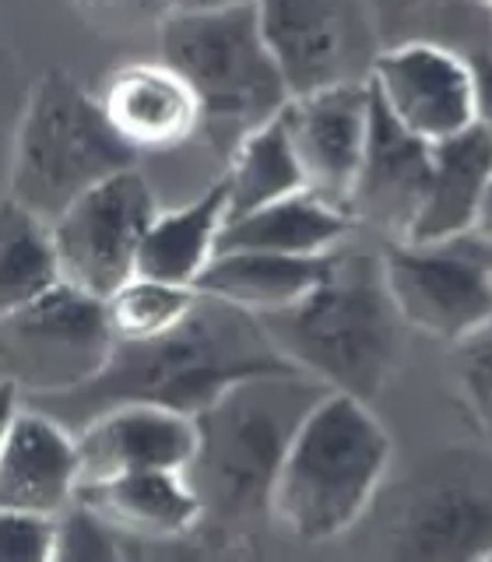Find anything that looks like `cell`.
<instances>
[{
  "label": "cell",
  "instance_id": "obj_12",
  "mask_svg": "<svg viewBox=\"0 0 492 562\" xmlns=\"http://www.w3.org/2000/svg\"><path fill=\"white\" fill-rule=\"evenodd\" d=\"M369 116L373 92L366 78L292 95L281 110L303 187L334 207L348 211L369 137Z\"/></svg>",
  "mask_w": 492,
  "mask_h": 562
},
{
  "label": "cell",
  "instance_id": "obj_8",
  "mask_svg": "<svg viewBox=\"0 0 492 562\" xmlns=\"http://www.w3.org/2000/svg\"><path fill=\"white\" fill-rule=\"evenodd\" d=\"M380 260L404 327L457 345L492 321V246L479 236L391 243Z\"/></svg>",
  "mask_w": 492,
  "mask_h": 562
},
{
  "label": "cell",
  "instance_id": "obj_2",
  "mask_svg": "<svg viewBox=\"0 0 492 562\" xmlns=\"http://www.w3.org/2000/svg\"><path fill=\"white\" fill-rule=\"evenodd\" d=\"M324 391V383L299 369L260 373L225 386L193 415L198 447L183 474L198 496L201 527L233 531L268 517L275 474L289 439Z\"/></svg>",
  "mask_w": 492,
  "mask_h": 562
},
{
  "label": "cell",
  "instance_id": "obj_6",
  "mask_svg": "<svg viewBox=\"0 0 492 562\" xmlns=\"http://www.w3.org/2000/svg\"><path fill=\"white\" fill-rule=\"evenodd\" d=\"M137 162L141 158L113 134L99 95L67 70H46L29 85L18 120L8 198L49 225L85 190Z\"/></svg>",
  "mask_w": 492,
  "mask_h": 562
},
{
  "label": "cell",
  "instance_id": "obj_11",
  "mask_svg": "<svg viewBox=\"0 0 492 562\" xmlns=\"http://www.w3.org/2000/svg\"><path fill=\"white\" fill-rule=\"evenodd\" d=\"M264 46L292 95L362 81L359 40L369 29L362 0H254Z\"/></svg>",
  "mask_w": 492,
  "mask_h": 562
},
{
  "label": "cell",
  "instance_id": "obj_10",
  "mask_svg": "<svg viewBox=\"0 0 492 562\" xmlns=\"http://www.w3.org/2000/svg\"><path fill=\"white\" fill-rule=\"evenodd\" d=\"M366 81L380 110L426 145L474 127V70L444 46H387L369 64Z\"/></svg>",
  "mask_w": 492,
  "mask_h": 562
},
{
  "label": "cell",
  "instance_id": "obj_7",
  "mask_svg": "<svg viewBox=\"0 0 492 562\" xmlns=\"http://www.w3.org/2000/svg\"><path fill=\"white\" fill-rule=\"evenodd\" d=\"M113 345L102 299L57 281L0 316V380L22 401L60 397L96 380Z\"/></svg>",
  "mask_w": 492,
  "mask_h": 562
},
{
  "label": "cell",
  "instance_id": "obj_23",
  "mask_svg": "<svg viewBox=\"0 0 492 562\" xmlns=\"http://www.w3.org/2000/svg\"><path fill=\"white\" fill-rule=\"evenodd\" d=\"M222 180H225V198H228V218L306 190L281 113L264 123V127L250 131L233 151H228Z\"/></svg>",
  "mask_w": 492,
  "mask_h": 562
},
{
  "label": "cell",
  "instance_id": "obj_35",
  "mask_svg": "<svg viewBox=\"0 0 492 562\" xmlns=\"http://www.w3.org/2000/svg\"><path fill=\"white\" fill-rule=\"evenodd\" d=\"M236 4H250V0H172V11H219Z\"/></svg>",
  "mask_w": 492,
  "mask_h": 562
},
{
  "label": "cell",
  "instance_id": "obj_28",
  "mask_svg": "<svg viewBox=\"0 0 492 562\" xmlns=\"http://www.w3.org/2000/svg\"><path fill=\"white\" fill-rule=\"evenodd\" d=\"M0 562H53V517L0 506Z\"/></svg>",
  "mask_w": 492,
  "mask_h": 562
},
{
  "label": "cell",
  "instance_id": "obj_26",
  "mask_svg": "<svg viewBox=\"0 0 492 562\" xmlns=\"http://www.w3.org/2000/svg\"><path fill=\"white\" fill-rule=\"evenodd\" d=\"M120 535L78 499L53 517V559L57 562H113L123 555Z\"/></svg>",
  "mask_w": 492,
  "mask_h": 562
},
{
  "label": "cell",
  "instance_id": "obj_5",
  "mask_svg": "<svg viewBox=\"0 0 492 562\" xmlns=\"http://www.w3.org/2000/svg\"><path fill=\"white\" fill-rule=\"evenodd\" d=\"M158 49L193 88L201 137L225 158L292 99L271 49L264 46L254 0L219 11H172L158 25Z\"/></svg>",
  "mask_w": 492,
  "mask_h": 562
},
{
  "label": "cell",
  "instance_id": "obj_14",
  "mask_svg": "<svg viewBox=\"0 0 492 562\" xmlns=\"http://www.w3.org/2000/svg\"><path fill=\"white\" fill-rule=\"evenodd\" d=\"M70 432L78 447V485L123 471H187L198 447L193 415L145 401L113 404Z\"/></svg>",
  "mask_w": 492,
  "mask_h": 562
},
{
  "label": "cell",
  "instance_id": "obj_18",
  "mask_svg": "<svg viewBox=\"0 0 492 562\" xmlns=\"http://www.w3.org/2000/svg\"><path fill=\"white\" fill-rule=\"evenodd\" d=\"M75 499L102 517L120 538L172 541L198 535L201 527V506L183 471H123L78 485Z\"/></svg>",
  "mask_w": 492,
  "mask_h": 562
},
{
  "label": "cell",
  "instance_id": "obj_17",
  "mask_svg": "<svg viewBox=\"0 0 492 562\" xmlns=\"http://www.w3.org/2000/svg\"><path fill=\"white\" fill-rule=\"evenodd\" d=\"M78 496L75 432L57 418L22 404L0 447V506L57 517Z\"/></svg>",
  "mask_w": 492,
  "mask_h": 562
},
{
  "label": "cell",
  "instance_id": "obj_22",
  "mask_svg": "<svg viewBox=\"0 0 492 562\" xmlns=\"http://www.w3.org/2000/svg\"><path fill=\"white\" fill-rule=\"evenodd\" d=\"M228 218L225 180L211 183L193 201L155 211L145 239L137 250V274L169 281V285H190L201 278L219 250L222 225Z\"/></svg>",
  "mask_w": 492,
  "mask_h": 562
},
{
  "label": "cell",
  "instance_id": "obj_25",
  "mask_svg": "<svg viewBox=\"0 0 492 562\" xmlns=\"http://www.w3.org/2000/svg\"><path fill=\"white\" fill-rule=\"evenodd\" d=\"M102 303L116 341H145L180 324L198 303V289L134 274L105 295Z\"/></svg>",
  "mask_w": 492,
  "mask_h": 562
},
{
  "label": "cell",
  "instance_id": "obj_1",
  "mask_svg": "<svg viewBox=\"0 0 492 562\" xmlns=\"http://www.w3.org/2000/svg\"><path fill=\"white\" fill-rule=\"evenodd\" d=\"M289 369L295 366L275 348L260 316L198 292V303L172 330L145 341H116L96 380L70 394L25 404L53 415L67 429L131 401L198 415L225 386Z\"/></svg>",
  "mask_w": 492,
  "mask_h": 562
},
{
  "label": "cell",
  "instance_id": "obj_30",
  "mask_svg": "<svg viewBox=\"0 0 492 562\" xmlns=\"http://www.w3.org/2000/svg\"><path fill=\"white\" fill-rule=\"evenodd\" d=\"M85 22L102 32L158 29L172 14V0H75Z\"/></svg>",
  "mask_w": 492,
  "mask_h": 562
},
{
  "label": "cell",
  "instance_id": "obj_4",
  "mask_svg": "<svg viewBox=\"0 0 492 562\" xmlns=\"http://www.w3.org/2000/svg\"><path fill=\"white\" fill-rule=\"evenodd\" d=\"M387 464L391 436L369 401L324 391L281 457L268 520L303 544L342 538L373 503Z\"/></svg>",
  "mask_w": 492,
  "mask_h": 562
},
{
  "label": "cell",
  "instance_id": "obj_15",
  "mask_svg": "<svg viewBox=\"0 0 492 562\" xmlns=\"http://www.w3.org/2000/svg\"><path fill=\"white\" fill-rule=\"evenodd\" d=\"M96 95L113 134L137 158L176 151L201 134L198 95L166 60L123 64Z\"/></svg>",
  "mask_w": 492,
  "mask_h": 562
},
{
  "label": "cell",
  "instance_id": "obj_13",
  "mask_svg": "<svg viewBox=\"0 0 492 562\" xmlns=\"http://www.w3.org/2000/svg\"><path fill=\"white\" fill-rule=\"evenodd\" d=\"M398 555L492 559V461L457 457L415 488L398 527Z\"/></svg>",
  "mask_w": 492,
  "mask_h": 562
},
{
  "label": "cell",
  "instance_id": "obj_32",
  "mask_svg": "<svg viewBox=\"0 0 492 562\" xmlns=\"http://www.w3.org/2000/svg\"><path fill=\"white\" fill-rule=\"evenodd\" d=\"M471 70H474V123L492 140V57L471 64Z\"/></svg>",
  "mask_w": 492,
  "mask_h": 562
},
{
  "label": "cell",
  "instance_id": "obj_34",
  "mask_svg": "<svg viewBox=\"0 0 492 562\" xmlns=\"http://www.w3.org/2000/svg\"><path fill=\"white\" fill-rule=\"evenodd\" d=\"M471 236H479L482 243L492 246V180H489V187H485V198H482V204H479V215H474Z\"/></svg>",
  "mask_w": 492,
  "mask_h": 562
},
{
  "label": "cell",
  "instance_id": "obj_36",
  "mask_svg": "<svg viewBox=\"0 0 492 562\" xmlns=\"http://www.w3.org/2000/svg\"><path fill=\"white\" fill-rule=\"evenodd\" d=\"M479 4H482V8H489V11H492V0H479Z\"/></svg>",
  "mask_w": 492,
  "mask_h": 562
},
{
  "label": "cell",
  "instance_id": "obj_3",
  "mask_svg": "<svg viewBox=\"0 0 492 562\" xmlns=\"http://www.w3.org/2000/svg\"><path fill=\"white\" fill-rule=\"evenodd\" d=\"M260 324L281 356L327 391L373 401L398 369L404 321L380 254H356L342 243L321 285Z\"/></svg>",
  "mask_w": 492,
  "mask_h": 562
},
{
  "label": "cell",
  "instance_id": "obj_19",
  "mask_svg": "<svg viewBox=\"0 0 492 562\" xmlns=\"http://www.w3.org/2000/svg\"><path fill=\"white\" fill-rule=\"evenodd\" d=\"M492 180V140L474 123L465 134L433 145L429 183L401 243H444L468 236Z\"/></svg>",
  "mask_w": 492,
  "mask_h": 562
},
{
  "label": "cell",
  "instance_id": "obj_24",
  "mask_svg": "<svg viewBox=\"0 0 492 562\" xmlns=\"http://www.w3.org/2000/svg\"><path fill=\"white\" fill-rule=\"evenodd\" d=\"M49 225L18 201H0V316L57 285Z\"/></svg>",
  "mask_w": 492,
  "mask_h": 562
},
{
  "label": "cell",
  "instance_id": "obj_9",
  "mask_svg": "<svg viewBox=\"0 0 492 562\" xmlns=\"http://www.w3.org/2000/svg\"><path fill=\"white\" fill-rule=\"evenodd\" d=\"M155 211V193L137 166L85 190L49 222L60 281L96 299L120 289L137 274V250Z\"/></svg>",
  "mask_w": 492,
  "mask_h": 562
},
{
  "label": "cell",
  "instance_id": "obj_27",
  "mask_svg": "<svg viewBox=\"0 0 492 562\" xmlns=\"http://www.w3.org/2000/svg\"><path fill=\"white\" fill-rule=\"evenodd\" d=\"M457 394L468 408L471 422L479 426V432L492 443V321L468 334L465 341H457Z\"/></svg>",
  "mask_w": 492,
  "mask_h": 562
},
{
  "label": "cell",
  "instance_id": "obj_33",
  "mask_svg": "<svg viewBox=\"0 0 492 562\" xmlns=\"http://www.w3.org/2000/svg\"><path fill=\"white\" fill-rule=\"evenodd\" d=\"M22 394H18V386L14 383H8V380H0V447H4V436H8V429H11V422H14V415L22 412Z\"/></svg>",
  "mask_w": 492,
  "mask_h": 562
},
{
  "label": "cell",
  "instance_id": "obj_29",
  "mask_svg": "<svg viewBox=\"0 0 492 562\" xmlns=\"http://www.w3.org/2000/svg\"><path fill=\"white\" fill-rule=\"evenodd\" d=\"M29 99V85L22 78L18 57L0 40V201L8 198V172H11V148H14V131L22 120Z\"/></svg>",
  "mask_w": 492,
  "mask_h": 562
},
{
  "label": "cell",
  "instance_id": "obj_21",
  "mask_svg": "<svg viewBox=\"0 0 492 562\" xmlns=\"http://www.w3.org/2000/svg\"><path fill=\"white\" fill-rule=\"evenodd\" d=\"M331 254L324 257H289V254H260V250H219L211 263L193 281L204 295L225 299L254 316H268L295 306L306 299L331 268Z\"/></svg>",
  "mask_w": 492,
  "mask_h": 562
},
{
  "label": "cell",
  "instance_id": "obj_16",
  "mask_svg": "<svg viewBox=\"0 0 492 562\" xmlns=\"http://www.w3.org/2000/svg\"><path fill=\"white\" fill-rule=\"evenodd\" d=\"M429 162L433 145L398 127L373 99L362 166L348 198L351 222H366L391 236V243H401L426 193Z\"/></svg>",
  "mask_w": 492,
  "mask_h": 562
},
{
  "label": "cell",
  "instance_id": "obj_31",
  "mask_svg": "<svg viewBox=\"0 0 492 562\" xmlns=\"http://www.w3.org/2000/svg\"><path fill=\"white\" fill-rule=\"evenodd\" d=\"M426 0H362V11L369 18V29L377 35H387L401 29L404 22H412V18L422 11Z\"/></svg>",
  "mask_w": 492,
  "mask_h": 562
},
{
  "label": "cell",
  "instance_id": "obj_20",
  "mask_svg": "<svg viewBox=\"0 0 492 562\" xmlns=\"http://www.w3.org/2000/svg\"><path fill=\"white\" fill-rule=\"evenodd\" d=\"M356 225L345 207L321 201L310 190L289 193L271 204L225 218L219 250H260L289 257H324L345 243L348 228ZM215 250V254H219Z\"/></svg>",
  "mask_w": 492,
  "mask_h": 562
}]
</instances>
